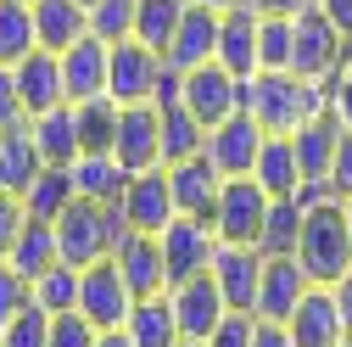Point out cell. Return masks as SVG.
Here are the masks:
<instances>
[{
  "mask_svg": "<svg viewBox=\"0 0 352 347\" xmlns=\"http://www.w3.org/2000/svg\"><path fill=\"white\" fill-rule=\"evenodd\" d=\"M34 28H39V51H67L90 34V6L84 0H34Z\"/></svg>",
  "mask_w": 352,
  "mask_h": 347,
  "instance_id": "cell-24",
  "label": "cell"
},
{
  "mask_svg": "<svg viewBox=\"0 0 352 347\" xmlns=\"http://www.w3.org/2000/svg\"><path fill=\"white\" fill-rule=\"evenodd\" d=\"M34 146H39V157H45V168H73V157L84 151L78 146V112L73 107L39 112L34 118Z\"/></svg>",
  "mask_w": 352,
  "mask_h": 347,
  "instance_id": "cell-28",
  "label": "cell"
},
{
  "mask_svg": "<svg viewBox=\"0 0 352 347\" xmlns=\"http://www.w3.org/2000/svg\"><path fill=\"white\" fill-rule=\"evenodd\" d=\"M179 347H207V341H179Z\"/></svg>",
  "mask_w": 352,
  "mask_h": 347,
  "instance_id": "cell-55",
  "label": "cell"
},
{
  "mask_svg": "<svg viewBox=\"0 0 352 347\" xmlns=\"http://www.w3.org/2000/svg\"><path fill=\"white\" fill-rule=\"evenodd\" d=\"M296 241H302V202L274 196L269 219H263V235H257V252L263 257H296Z\"/></svg>",
  "mask_w": 352,
  "mask_h": 347,
  "instance_id": "cell-34",
  "label": "cell"
},
{
  "mask_svg": "<svg viewBox=\"0 0 352 347\" xmlns=\"http://www.w3.org/2000/svg\"><path fill=\"white\" fill-rule=\"evenodd\" d=\"M252 330H257V314H224L207 347H252Z\"/></svg>",
  "mask_w": 352,
  "mask_h": 347,
  "instance_id": "cell-44",
  "label": "cell"
},
{
  "mask_svg": "<svg viewBox=\"0 0 352 347\" xmlns=\"http://www.w3.org/2000/svg\"><path fill=\"white\" fill-rule=\"evenodd\" d=\"M190 6H207V12H235V6H246V0H190Z\"/></svg>",
  "mask_w": 352,
  "mask_h": 347,
  "instance_id": "cell-52",
  "label": "cell"
},
{
  "mask_svg": "<svg viewBox=\"0 0 352 347\" xmlns=\"http://www.w3.org/2000/svg\"><path fill=\"white\" fill-rule=\"evenodd\" d=\"M73 202H78V191H73V168H39V180L23 191L28 219H45V224H56Z\"/></svg>",
  "mask_w": 352,
  "mask_h": 347,
  "instance_id": "cell-32",
  "label": "cell"
},
{
  "mask_svg": "<svg viewBox=\"0 0 352 347\" xmlns=\"http://www.w3.org/2000/svg\"><path fill=\"white\" fill-rule=\"evenodd\" d=\"M252 180L269 191V196H296V191H302V168H296V146H291V135H269V140H263Z\"/></svg>",
  "mask_w": 352,
  "mask_h": 347,
  "instance_id": "cell-29",
  "label": "cell"
},
{
  "mask_svg": "<svg viewBox=\"0 0 352 347\" xmlns=\"http://www.w3.org/2000/svg\"><path fill=\"white\" fill-rule=\"evenodd\" d=\"M39 168H45V157L34 146V118H28L23 129H6V135H0V191L23 196L39 180Z\"/></svg>",
  "mask_w": 352,
  "mask_h": 347,
  "instance_id": "cell-26",
  "label": "cell"
},
{
  "mask_svg": "<svg viewBox=\"0 0 352 347\" xmlns=\"http://www.w3.org/2000/svg\"><path fill=\"white\" fill-rule=\"evenodd\" d=\"M12 73H17V90H23L28 118L67 107V84H62V56H56V51H28Z\"/></svg>",
  "mask_w": 352,
  "mask_h": 347,
  "instance_id": "cell-20",
  "label": "cell"
},
{
  "mask_svg": "<svg viewBox=\"0 0 352 347\" xmlns=\"http://www.w3.org/2000/svg\"><path fill=\"white\" fill-rule=\"evenodd\" d=\"M123 330H129L135 347H179V341H185V336H179V319H173L168 291H162V297H140Z\"/></svg>",
  "mask_w": 352,
  "mask_h": 347,
  "instance_id": "cell-30",
  "label": "cell"
},
{
  "mask_svg": "<svg viewBox=\"0 0 352 347\" xmlns=\"http://www.w3.org/2000/svg\"><path fill=\"white\" fill-rule=\"evenodd\" d=\"M269 191H263L252 174H241V180H224V191H218V202H212V230H218V241L224 246H257V235H263V219H269Z\"/></svg>",
  "mask_w": 352,
  "mask_h": 347,
  "instance_id": "cell-4",
  "label": "cell"
},
{
  "mask_svg": "<svg viewBox=\"0 0 352 347\" xmlns=\"http://www.w3.org/2000/svg\"><path fill=\"white\" fill-rule=\"evenodd\" d=\"M241 112L263 123V135H296L307 118L324 112V84L296 73H252L241 78Z\"/></svg>",
  "mask_w": 352,
  "mask_h": 347,
  "instance_id": "cell-1",
  "label": "cell"
},
{
  "mask_svg": "<svg viewBox=\"0 0 352 347\" xmlns=\"http://www.w3.org/2000/svg\"><path fill=\"white\" fill-rule=\"evenodd\" d=\"M118 213H123V224L140 230V235H162L173 219H179L168 162H162V168H146V174H129V185H123V196H118Z\"/></svg>",
  "mask_w": 352,
  "mask_h": 347,
  "instance_id": "cell-6",
  "label": "cell"
},
{
  "mask_svg": "<svg viewBox=\"0 0 352 347\" xmlns=\"http://www.w3.org/2000/svg\"><path fill=\"white\" fill-rule=\"evenodd\" d=\"M28 51H39L34 0H0V67H17Z\"/></svg>",
  "mask_w": 352,
  "mask_h": 347,
  "instance_id": "cell-33",
  "label": "cell"
},
{
  "mask_svg": "<svg viewBox=\"0 0 352 347\" xmlns=\"http://www.w3.org/2000/svg\"><path fill=\"white\" fill-rule=\"evenodd\" d=\"M218 23H224V12L190 6V12H185V23H179V34H173V45L162 51V62H168V67H179V73H190V67L212 62V56H218Z\"/></svg>",
  "mask_w": 352,
  "mask_h": 347,
  "instance_id": "cell-22",
  "label": "cell"
},
{
  "mask_svg": "<svg viewBox=\"0 0 352 347\" xmlns=\"http://www.w3.org/2000/svg\"><path fill=\"white\" fill-rule=\"evenodd\" d=\"M162 112V162H185L196 151H207V123L190 112V107H157Z\"/></svg>",
  "mask_w": 352,
  "mask_h": 347,
  "instance_id": "cell-35",
  "label": "cell"
},
{
  "mask_svg": "<svg viewBox=\"0 0 352 347\" xmlns=\"http://www.w3.org/2000/svg\"><path fill=\"white\" fill-rule=\"evenodd\" d=\"M28 224V207H23V196H12V191H0V264H6V252H12V241H17V230Z\"/></svg>",
  "mask_w": 352,
  "mask_h": 347,
  "instance_id": "cell-45",
  "label": "cell"
},
{
  "mask_svg": "<svg viewBox=\"0 0 352 347\" xmlns=\"http://www.w3.org/2000/svg\"><path fill=\"white\" fill-rule=\"evenodd\" d=\"M185 12H190V0H135V39L162 56L173 45V34H179Z\"/></svg>",
  "mask_w": 352,
  "mask_h": 347,
  "instance_id": "cell-31",
  "label": "cell"
},
{
  "mask_svg": "<svg viewBox=\"0 0 352 347\" xmlns=\"http://www.w3.org/2000/svg\"><path fill=\"white\" fill-rule=\"evenodd\" d=\"M51 319L56 314H45V308H28L23 314H12L6 325H0V347H51Z\"/></svg>",
  "mask_w": 352,
  "mask_h": 347,
  "instance_id": "cell-40",
  "label": "cell"
},
{
  "mask_svg": "<svg viewBox=\"0 0 352 347\" xmlns=\"http://www.w3.org/2000/svg\"><path fill=\"white\" fill-rule=\"evenodd\" d=\"M179 107H190V112L212 129V123H224V118L241 112V78H235L224 62H201V67L185 73V101H179Z\"/></svg>",
  "mask_w": 352,
  "mask_h": 347,
  "instance_id": "cell-13",
  "label": "cell"
},
{
  "mask_svg": "<svg viewBox=\"0 0 352 347\" xmlns=\"http://www.w3.org/2000/svg\"><path fill=\"white\" fill-rule=\"evenodd\" d=\"M90 34L107 45L135 39V0H90Z\"/></svg>",
  "mask_w": 352,
  "mask_h": 347,
  "instance_id": "cell-39",
  "label": "cell"
},
{
  "mask_svg": "<svg viewBox=\"0 0 352 347\" xmlns=\"http://www.w3.org/2000/svg\"><path fill=\"white\" fill-rule=\"evenodd\" d=\"M291 23H296L291 73H296V78H314V84H324V78L341 67V56H346V39L336 34V23H330L319 6H302Z\"/></svg>",
  "mask_w": 352,
  "mask_h": 347,
  "instance_id": "cell-7",
  "label": "cell"
},
{
  "mask_svg": "<svg viewBox=\"0 0 352 347\" xmlns=\"http://www.w3.org/2000/svg\"><path fill=\"white\" fill-rule=\"evenodd\" d=\"M78 112V146L84 151H112V135H118V101L101 96V101H84L73 107Z\"/></svg>",
  "mask_w": 352,
  "mask_h": 347,
  "instance_id": "cell-38",
  "label": "cell"
},
{
  "mask_svg": "<svg viewBox=\"0 0 352 347\" xmlns=\"http://www.w3.org/2000/svg\"><path fill=\"white\" fill-rule=\"evenodd\" d=\"M324 112L341 129H352V56H341V67L324 78Z\"/></svg>",
  "mask_w": 352,
  "mask_h": 347,
  "instance_id": "cell-41",
  "label": "cell"
},
{
  "mask_svg": "<svg viewBox=\"0 0 352 347\" xmlns=\"http://www.w3.org/2000/svg\"><path fill=\"white\" fill-rule=\"evenodd\" d=\"M28 302H34V308H45V314H78V269L73 264L45 269V275L28 286Z\"/></svg>",
  "mask_w": 352,
  "mask_h": 347,
  "instance_id": "cell-36",
  "label": "cell"
},
{
  "mask_svg": "<svg viewBox=\"0 0 352 347\" xmlns=\"http://www.w3.org/2000/svg\"><path fill=\"white\" fill-rule=\"evenodd\" d=\"M129 224H123V213L118 207H107V202H73L62 219H56V246H62V264H73V269H90V264H101V257H112V246H118V235H123Z\"/></svg>",
  "mask_w": 352,
  "mask_h": 347,
  "instance_id": "cell-3",
  "label": "cell"
},
{
  "mask_svg": "<svg viewBox=\"0 0 352 347\" xmlns=\"http://www.w3.org/2000/svg\"><path fill=\"white\" fill-rule=\"evenodd\" d=\"M135 291H129V280L118 275L112 257H101V264L78 269V314L90 319L96 330H123L129 314H135Z\"/></svg>",
  "mask_w": 352,
  "mask_h": 347,
  "instance_id": "cell-5",
  "label": "cell"
},
{
  "mask_svg": "<svg viewBox=\"0 0 352 347\" xmlns=\"http://www.w3.org/2000/svg\"><path fill=\"white\" fill-rule=\"evenodd\" d=\"M263 140H269V135H263V123H257L252 112H235V118H224V123L207 129V157L218 162V174H224V180H241V174L257 168Z\"/></svg>",
  "mask_w": 352,
  "mask_h": 347,
  "instance_id": "cell-12",
  "label": "cell"
},
{
  "mask_svg": "<svg viewBox=\"0 0 352 347\" xmlns=\"http://www.w3.org/2000/svg\"><path fill=\"white\" fill-rule=\"evenodd\" d=\"M285 325H291L296 347H341L346 341V325H341V308H336V291L330 286H314L296 302V314Z\"/></svg>",
  "mask_w": 352,
  "mask_h": 347,
  "instance_id": "cell-19",
  "label": "cell"
},
{
  "mask_svg": "<svg viewBox=\"0 0 352 347\" xmlns=\"http://www.w3.org/2000/svg\"><path fill=\"white\" fill-rule=\"evenodd\" d=\"M123 185H129V168H123L112 151H78V157H73V191H78L84 202L118 207Z\"/></svg>",
  "mask_w": 352,
  "mask_h": 347,
  "instance_id": "cell-25",
  "label": "cell"
},
{
  "mask_svg": "<svg viewBox=\"0 0 352 347\" xmlns=\"http://www.w3.org/2000/svg\"><path fill=\"white\" fill-rule=\"evenodd\" d=\"M107 73H112V45L96 34H84L78 45L62 51V84H67V107L101 101L107 96Z\"/></svg>",
  "mask_w": 352,
  "mask_h": 347,
  "instance_id": "cell-15",
  "label": "cell"
},
{
  "mask_svg": "<svg viewBox=\"0 0 352 347\" xmlns=\"http://www.w3.org/2000/svg\"><path fill=\"white\" fill-rule=\"evenodd\" d=\"M291 51H296V23L291 17H263V28H257L263 73H291Z\"/></svg>",
  "mask_w": 352,
  "mask_h": 347,
  "instance_id": "cell-37",
  "label": "cell"
},
{
  "mask_svg": "<svg viewBox=\"0 0 352 347\" xmlns=\"http://www.w3.org/2000/svg\"><path fill=\"white\" fill-rule=\"evenodd\" d=\"M246 6H252L257 17H296L302 6H314V0H246Z\"/></svg>",
  "mask_w": 352,
  "mask_h": 347,
  "instance_id": "cell-50",
  "label": "cell"
},
{
  "mask_svg": "<svg viewBox=\"0 0 352 347\" xmlns=\"http://www.w3.org/2000/svg\"><path fill=\"white\" fill-rule=\"evenodd\" d=\"M330 196L336 202L352 196V129H341V146H336V162H330Z\"/></svg>",
  "mask_w": 352,
  "mask_h": 347,
  "instance_id": "cell-47",
  "label": "cell"
},
{
  "mask_svg": "<svg viewBox=\"0 0 352 347\" xmlns=\"http://www.w3.org/2000/svg\"><path fill=\"white\" fill-rule=\"evenodd\" d=\"M157 73H162V56L140 39H123L112 45V73H107V96L118 107H146L157 96Z\"/></svg>",
  "mask_w": 352,
  "mask_h": 347,
  "instance_id": "cell-11",
  "label": "cell"
},
{
  "mask_svg": "<svg viewBox=\"0 0 352 347\" xmlns=\"http://www.w3.org/2000/svg\"><path fill=\"white\" fill-rule=\"evenodd\" d=\"M168 180H173V207H179L185 219H212V202H218V191H224V174H218V162L207 151L173 162Z\"/></svg>",
  "mask_w": 352,
  "mask_h": 347,
  "instance_id": "cell-18",
  "label": "cell"
},
{
  "mask_svg": "<svg viewBox=\"0 0 352 347\" xmlns=\"http://www.w3.org/2000/svg\"><path fill=\"white\" fill-rule=\"evenodd\" d=\"M314 291V280H307V269L296 264V257H263V280H257V319H291L296 302Z\"/></svg>",
  "mask_w": 352,
  "mask_h": 347,
  "instance_id": "cell-17",
  "label": "cell"
},
{
  "mask_svg": "<svg viewBox=\"0 0 352 347\" xmlns=\"http://www.w3.org/2000/svg\"><path fill=\"white\" fill-rule=\"evenodd\" d=\"M252 347H296V341H291V325H280V319H257Z\"/></svg>",
  "mask_w": 352,
  "mask_h": 347,
  "instance_id": "cell-48",
  "label": "cell"
},
{
  "mask_svg": "<svg viewBox=\"0 0 352 347\" xmlns=\"http://www.w3.org/2000/svg\"><path fill=\"white\" fill-rule=\"evenodd\" d=\"M341 207H346V224H352V196H346V202H341Z\"/></svg>",
  "mask_w": 352,
  "mask_h": 347,
  "instance_id": "cell-54",
  "label": "cell"
},
{
  "mask_svg": "<svg viewBox=\"0 0 352 347\" xmlns=\"http://www.w3.org/2000/svg\"><path fill=\"white\" fill-rule=\"evenodd\" d=\"M28 308V280L12 269V264H0V325H6L12 314Z\"/></svg>",
  "mask_w": 352,
  "mask_h": 347,
  "instance_id": "cell-46",
  "label": "cell"
},
{
  "mask_svg": "<svg viewBox=\"0 0 352 347\" xmlns=\"http://www.w3.org/2000/svg\"><path fill=\"white\" fill-rule=\"evenodd\" d=\"M23 123H28V107H23V90H17V73L0 67V135L23 129Z\"/></svg>",
  "mask_w": 352,
  "mask_h": 347,
  "instance_id": "cell-43",
  "label": "cell"
},
{
  "mask_svg": "<svg viewBox=\"0 0 352 347\" xmlns=\"http://www.w3.org/2000/svg\"><path fill=\"white\" fill-rule=\"evenodd\" d=\"M296 264L307 269V280H314V286H336V280L352 269V224H346V207H341L336 196L302 207Z\"/></svg>",
  "mask_w": 352,
  "mask_h": 347,
  "instance_id": "cell-2",
  "label": "cell"
},
{
  "mask_svg": "<svg viewBox=\"0 0 352 347\" xmlns=\"http://www.w3.org/2000/svg\"><path fill=\"white\" fill-rule=\"evenodd\" d=\"M291 146H296L302 185H324L330 191V162H336V146H341V123L330 112H319V118H307L296 135H291Z\"/></svg>",
  "mask_w": 352,
  "mask_h": 347,
  "instance_id": "cell-21",
  "label": "cell"
},
{
  "mask_svg": "<svg viewBox=\"0 0 352 347\" xmlns=\"http://www.w3.org/2000/svg\"><path fill=\"white\" fill-rule=\"evenodd\" d=\"M341 347H352V336H346V341H341Z\"/></svg>",
  "mask_w": 352,
  "mask_h": 347,
  "instance_id": "cell-56",
  "label": "cell"
},
{
  "mask_svg": "<svg viewBox=\"0 0 352 347\" xmlns=\"http://www.w3.org/2000/svg\"><path fill=\"white\" fill-rule=\"evenodd\" d=\"M330 291H336V308H341V325H346V336H352V269H346V275H341V280H336Z\"/></svg>",
  "mask_w": 352,
  "mask_h": 347,
  "instance_id": "cell-51",
  "label": "cell"
},
{
  "mask_svg": "<svg viewBox=\"0 0 352 347\" xmlns=\"http://www.w3.org/2000/svg\"><path fill=\"white\" fill-rule=\"evenodd\" d=\"M314 6L336 23V34H341V39H352V0H314Z\"/></svg>",
  "mask_w": 352,
  "mask_h": 347,
  "instance_id": "cell-49",
  "label": "cell"
},
{
  "mask_svg": "<svg viewBox=\"0 0 352 347\" xmlns=\"http://www.w3.org/2000/svg\"><path fill=\"white\" fill-rule=\"evenodd\" d=\"M6 264L34 286L45 269H56L62 264V246H56V224H45V219H28L23 230H17V241H12V252H6Z\"/></svg>",
  "mask_w": 352,
  "mask_h": 347,
  "instance_id": "cell-27",
  "label": "cell"
},
{
  "mask_svg": "<svg viewBox=\"0 0 352 347\" xmlns=\"http://www.w3.org/2000/svg\"><path fill=\"white\" fill-rule=\"evenodd\" d=\"M51 347H101V330L84 314H56L51 319Z\"/></svg>",
  "mask_w": 352,
  "mask_h": 347,
  "instance_id": "cell-42",
  "label": "cell"
},
{
  "mask_svg": "<svg viewBox=\"0 0 352 347\" xmlns=\"http://www.w3.org/2000/svg\"><path fill=\"white\" fill-rule=\"evenodd\" d=\"M207 275L218 280L230 314H257V280H263V252L257 246H218Z\"/></svg>",
  "mask_w": 352,
  "mask_h": 347,
  "instance_id": "cell-16",
  "label": "cell"
},
{
  "mask_svg": "<svg viewBox=\"0 0 352 347\" xmlns=\"http://www.w3.org/2000/svg\"><path fill=\"white\" fill-rule=\"evenodd\" d=\"M218 230L207 224V219H173L168 230H162V264H168V286L173 280H190V275H207L212 269V257H218Z\"/></svg>",
  "mask_w": 352,
  "mask_h": 347,
  "instance_id": "cell-8",
  "label": "cell"
},
{
  "mask_svg": "<svg viewBox=\"0 0 352 347\" xmlns=\"http://www.w3.org/2000/svg\"><path fill=\"white\" fill-rule=\"evenodd\" d=\"M101 347H135V341H129V330H101Z\"/></svg>",
  "mask_w": 352,
  "mask_h": 347,
  "instance_id": "cell-53",
  "label": "cell"
},
{
  "mask_svg": "<svg viewBox=\"0 0 352 347\" xmlns=\"http://www.w3.org/2000/svg\"><path fill=\"white\" fill-rule=\"evenodd\" d=\"M168 302H173V319H179V336L185 341H207L218 330V319L230 314L224 291H218L212 275H190V280H173L168 286Z\"/></svg>",
  "mask_w": 352,
  "mask_h": 347,
  "instance_id": "cell-9",
  "label": "cell"
},
{
  "mask_svg": "<svg viewBox=\"0 0 352 347\" xmlns=\"http://www.w3.org/2000/svg\"><path fill=\"white\" fill-rule=\"evenodd\" d=\"M112 157L129 174H146L162 168V112L146 107H118V135H112Z\"/></svg>",
  "mask_w": 352,
  "mask_h": 347,
  "instance_id": "cell-10",
  "label": "cell"
},
{
  "mask_svg": "<svg viewBox=\"0 0 352 347\" xmlns=\"http://www.w3.org/2000/svg\"><path fill=\"white\" fill-rule=\"evenodd\" d=\"M257 28H263V17H257L252 6L224 12V23H218V56H212V62H224L235 78L263 73V62H257Z\"/></svg>",
  "mask_w": 352,
  "mask_h": 347,
  "instance_id": "cell-23",
  "label": "cell"
},
{
  "mask_svg": "<svg viewBox=\"0 0 352 347\" xmlns=\"http://www.w3.org/2000/svg\"><path fill=\"white\" fill-rule=\"evenodd\" d=\"M112 264L129 280L135 297H162L168 291V264H162V235H140V230H123L112 246Z\"/></svg>",
  "mask_w": 352,
  "mask_h": 347,
  "instance_id": "cell-14",
  "label": "cell"
}]
</instances>
